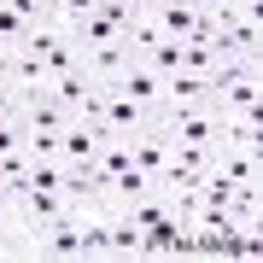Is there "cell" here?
<instances>
[{
	"mask_svg": "<svg viewBox=\"0 0 263 263\" xmlns=\"http://www.w3.org/2000/svg\"><path fill=\"white\" fill-rule=\"evenodd\" d=\"M18 146H24V135H18V117H12V123H0V158L18 152Z\"/></svg>",
	"mask_w": 263,
	"mask_h": 263,
	"instance_id": "obj_21",
	"label": "cell"
},
{
	"mask_svg": "<svg viewBox=\"0 0 263 263\" xmlns=\"http://www.w3.org/2000/svg\"><path fill=\"white\" fill-rule=\"evenodd\" d=\"M29 164H35V158H29L24 146L0 158V193H6V199H18V193H24V181H29Z\"/></svg>",
	"mask_w": 263,
	"mask_h": 263,
	"instance_id": "obj_14",
	"label": "cell"
},
{
	"mask_svg": "<svg viewBox=\"0 0 263 263\" xmlns=\"http://www.w3.org/2000/svg\"><path fill=\"white\" fill-rule=\"evenodd\" d=\"M152 129H164L170 146H216L222 141V111L216 105H170V111L152 117Z\"/></svg>",
	"mask_w": 263,
	"mask_h": 263,
	"instance_id": "obj_3",
	"label": "cell"
},
{
	"mask_svg": "<svg viewBox=\"0 0 263 263\" xmlns=\"http://www.w3.org/2000/svg\"><path fill=\"white\" fill-rule=\"evenodd\" d=\"M141 6H146V12H152V6H158V0H141Z\"/></svg>",
	"mask_w": 263,
	"mask_h": 263,
	"instance_id": "obj_23",
	"label": "cell"
},
{
	"mask_svg": "<svg viewBox=\"0 0 263 263\" xmlns=\"http://www.w3.org/2000/svg\"><path fill=\"white\" fill-rule=\"evenodd\" d=\"M94 6H100V0H94Z\"/></svg>",
	"mask_w": 263,
	"mask_h": 263,
	"instance_id": "obj_24",
	"label": "cell"
},
{
	"mask_svg": "<svg viewBox=\"0 0 263 263\" xmlns=\"http://www.w3.org/2000/svg\"><path fill=\"white\" fill-rule=\"evenodd\" d=\"M222 59H216L211 41H181V70H199V76H211Z\"/></svg>",
	"mask_w": 263,
	"mask_h": 263,
	"instance_id": "obj_16",
	"label": "cell"
},
{
	"mask_svg": "<svg viewBox=\"0 0 263 263\" xmlns=\"http://www.w3.org/2000/svg\"><path fill=\"white\" fill-rule=\"evenodd\" d=\"M53 100L65 105L70 117H100V105H105V82H94L82 65L65 70V76H53Z\"/></svg>",
	"mask_w": 263,
	"mask_h": 263,
	"instance_id": "obj_4",
	"label": "cell"
},
{
	"mask_svg": "<svg viewBox=\"0 0 263 263\" xmlns=\"http://www.w3.org/2000/svg\"><path fill=\"white\" fill-rule=\"evenodd\" d=\"M24 35H29V18H24L18 6L0 0V47H24Z\"/></svg>",
	"mask_w": 263,
	"mask_h": 263,
	"instance_id": "obj_17",
	"label": "cell"
},
{
	"mask_svg": "<svg viewBox=\"0 0 263 263\" xmlns=\"http://www.w3.org/2000/svg\"><path fill=\"white\" fill-rule=\"evenodd\" d=\"M123 41H129V53H135V59H146V53L164 41V29L152 24V12H141V18H135L129 29H123Z\"/></svg>",
	"mask_w": 263,
	"mask_h": 263,
	"instance_id": "obj_15",
	"label": "cell"
},
{
	"mask_svg": "<svg viewBox=\"0 0 263 263\" xmlns=\"http://www.w3.org/2000/svg\"><path fill=\"white\" fill-rule=\"evenodd\" d=\"M65 123H70V111L53 94L18 100V135H24V152H29V158H59V135H65Z\"/></svg>",
	"mask_w": 263,
	"mask_h": 263,
	"instance_id": "obj_2",
	"label": "cell"
},
{
	"mask_svg": "<svg viewBox=\"0 0 263 263\" xmlns=\"http://www.w3.org/2000/svg\"><path fill=\"white\" fill-rule=\"evenodd\" d=\"M193 18H199V0H158V6H152V24H158L170 41H187Z\"/></svg>",
	"mask_w": 263,
	"mask_h": 263,
	"instance_id": "obj_11",
	"label": "cell"
},
{
	"mask_svg": "<svg viewBox=\"0 0 263 263\" xmlns=\"http://www.w3.org/2000/svg\"><path fill=\"white\" fill-rule=\"evenodd\" d=\"M111 88H117V94H129V100H135V105H141V111H152V117H158V111H164V76H158V70H152V65H146V59H135V65H129V70H123V76H117V82H111Z\"/></svg>",
	"mask_w": 263,
	"mask_h": 263,
	"instance_id": "obj_6",
	"label": "cell"
},
{
	"mask_svg": "<svg viewBox=\"0 0 263 263\" xmlns=\"http://www.w3.org/2000/svg\"><path fill=\"white\" fill-rule=\"evenodd\" d=\"M100 141H105L100 117H70L65 135H59V158H65V164H94L100 158Z\"/></svg>",
	"mask_w": 263,
	"mask_h": 263,
	"instance_id": "obj_8",
	"label": "cell"
},
{
	"mask_svg": "<svg viewBox=\"0 0 263 263\" xmlns=\"http://www.w3.org/2000/svg\"><path fill=\"white\" fill-rule=\"evenodd\" d=\"M6 88H12L18 100H41V94H53V76H47V65H41V53H29V47H12Z\"/></svg>",
	"mask_w": 263,
	"mask_h": 263,
	"instance_id": "obj_7",
	"label": "cell"
},
{
	"mask_svg": "<svg viewBox=\"0 0 263 263\" xmlns=\"http://www.w3.org/2000/svg\"><path fill=\"white\" fill-rule=\"evenodd\" d=\"M205 88H211V105H216L222 117L257 111V105H263V70H257V65H240V59L216 65V70L205 76Z\"/></svg>",
	"mask_w": 263,
	"mask_h": 263,
	"instance_id": "obj_1",
	"label": "cell"
},
{
	"mask_svg": "<svg viewBox=\"0 0 263 263\" xmlns=\"http://www.w3.org/2000/svg\"><path fill=\"white\" fill-rule=\"evenodd\" d=\"M111 41H123V29L111 24V18H105V12L94 6V12H88V18L82 24H76V47H111Z\"/></svg>",
	"mask_w": 263,
	"mask_h": 263,
	"instance_id": "obj_13",
	"label": "cell"
},
{
	"mask_svg": "<svg viewBox=\"0 0 263 263\" xmlns=\"http://www.w3.org/2000/svg\"><path fill=\"white\" fill-rule=\"evenodd\" d=\"M6 70H12V47H0V82H6Z\"/></svg>",
	"mask_w": 263,
	"mask_h": 263,
	"instance_id": "obj_22",
	"label": "cell"
},
{
	"mask_svg": "<svg viewBox=\"0 0 263 263\" xmlns=\"http://www.w3.org/2000/svg\"><path fill=\"white\" fill-rule=\"evenodd\" d=\"M100 12H105V18H111L117 29H129V24H135V18H141V12H146V6H141V0H100Z\"/></svg>",
	"mask_w": 263,
	"mask_h": 263,
	"instance_id": "obj_19",
	"label": "cell"
},
{
	"mask_svg": "<svg viewBox=\"0 0 263 263\" xmlns=\"http://www.w3.org/2000/svg\"><path fill=\"white\" fill-rule=\"evenodd\" d=\"M100 129L117 135V141H135V135L152 129V111H141L129 94H117V88H105V105H100Z\"/></svg>",
	"mask_w": 263,
	"mask_h": 263,
	"instance_id": "obj_5",
	"label": "cell"
},
{
	"mask_svg": "<svg viewBox=\"0 0 263 263\" xmlns=\"http://www.w3.org/2000/svg\"><path fill=\"white\" fill-rule=\"evenodd\" d=\"M146 65H152V70H158V76H170V70H181V41H170V35H164V41H158V47H152V53H146Z\"/></svg>",
	"mask_w": 263,
	"mask_h": 263,
	"instance_id": "obj_18",
	"label": "cell"
},
{
	"mask_svg": "<svg viewBox=\"0 0 263 263\" xmlns=\"http://www.w3.org/2000/svg\"><path fill=\"white\" fill-rule=\"evenodd\" d=\"M129 152H135V170H141V176H152V181H158V170L170 164V141H164V129L135 135V141H129Z\"/></svg>",
	"mask_w": 263,
	"mask_h": 263,
	"instance_id": "obj_12",
	"label": "cell"
},
{
	"mask_svg": "<svg viewBox=\"0 0 263 263\" xmlns=\"http://www.w3.org/2000/svg\"><path fill=\"white\" fill-rule=\"evenodd\" d=\"M170 105H211V88L199 70H170L164 76V111Z\"/></svg>",
	"mask_w": 263,
	"mask_h": 263,
	"instance_id": "obj_10",
	"label": "cell"
},
{
	"mask_svg": "<svg viewBox=\"0 0 263 263\" xmlns=\"http://www.w3.org/2000/svg\"><path fill=\"white\" fill-rule=\"evenodd\" d=\"M0 257H18V228H12L6 211H0Z\"/></svg>",
	"mask_w": 263,
	"mask_h": 263,
	"instance_id": "obj_20",
	"label": "cell"
},
{
	"mask_svg": "<svg viewBox=\"0 0 263 263\" xmlns=\"http://www.w3.org/2000/svg\"><path fill=\"white\" fill-rule=\"evenodd\" d=\"M135 65V53H129V41H111V47H82V70L94 76V82H105L111 88L123 70Z\"/></svg>",
	"mask_w": 263,
	"mask_h": 263,
	"instance_id": "obj_9",
	"label": "cell"
}]
</instances>
